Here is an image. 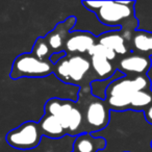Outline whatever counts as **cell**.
I'll return each instance as SVG.
<instances>
[{
	"label": "cell",
	"mask_w": 152,
	"mask_h": 152,
	"mask_svg": "<svg viewBox=\"0 0 152 152\" xmlns=\"http://www.w3.org/2000/svg\"><path fill=\"white\" fill-rule=\"evenodd\" d=\"M131 52L144 55V56H152V32L147 30H139L133 34L130 40Z\"/></svg>",
	"instance_id": "14"
},
{
	"label": "cell",
	"mask_w": 152,
	"mask_h": 152,
	"mask_svg": "<svg viewBox=\"0 0 152 152\" xmlns=\"http://www.w3.org/2000/svg\"><path fill=\"white\" fill-rule=\"evenodd\" d=\"M54 73V64L51 61H42L31 52L18 55L12 65L10 77L19 78H41Z\"/></svg>",
	"instance_id": "5"
},
{
	"label": "cell",
	"mask_w": 152,
	"mask_h": 152,
	"mask_svg": "<svg viewBox=\"0 0 152 152\" xmlns=\"http://www.w3.org/2000/svg\"><path fill=\"white\" fill-rule=\"evenodd\" d=\"M144 115H145V119L150 125H152V103L147 110L144 112Z\"/></svg>",
	"instance_id": "19"
},
{
	"label": "cell",
	"mask_w": 152,
	"mask_h": 152,
	"mask_svg": "<svg viewBox=\"0 0 152 152\" xmlns=\"http://www.w3.org/2000/svg\"><path fill=\"white\" fill-rule=\"evenodd\" d=\"M77 104L83 115L85 133L97 132L104 129L110 120V110L104 99L92 93V87L79 89Z\"/></svg>",
	"instance_id": "4"
},
{
	"label": "cell",
	"mask_w": 152,
	"mask_h": 152,
	"mask_svg": "<svg viewBox=\"0 0 152 152\" xmlns=\"http://www.w3.org/2000/svg\"><path fill=\"white\" fill-rule=\"evenodd\" d=\"M54 74L64 83L78 86L79 89L91 88L96 81L88 55L66 54L54 65Z\"/></svg>",
	"instance_id": "3"
},
{
	"label": "cell",
	"mask_w": 152,
	"mask_h": 152,
	"mask_svg": "<svg viewBox=\"0 0 152 152\" xmlns=\"http://www.w3.org/2000/svg\"><path fill=\"white\" fill-rule=\"evenodd\" d=\"M152 103V90L140 91L133 96L131 100L130 110L135 112H145Z\"/></svg>",
	"instance_id": "16"
},
{
	"label": "cell",
	"mask_w": 152,
	"mask_h": 152,
	"mask_svg": "<svg viewBox=\"0 0 152 152\" xmlns=\"http://www.w3.org/2000/svg\"><path fill=\"white\" fill-rule=\"evenodd\" d=\"M77 102L70 99H61V98H50L45 103V114L54 116L61 123L66 131H68L72 116L74 114ZM68 133V132H67Z\"/></svg>",
	"instance_id": "9"
},
{
	"label": "cell",
	"mask_w": 152,
	"mask_h": 152,
	"mask_svg": "<svg viewBox=\"0 0 152 152\" xmlns=\"http://www.w3.org/2000/svg\"><path fill=\"white\" fill-rule=\"evenodd\" d=\"M151 148H152V141H151Z\"/></svg>",
	"instance_id": "20"
},
{
	"label": "cell",
	"mask_w": 152,
	"mask_h": 152,
	"mask_svg": "<svg viewBox=\"0 0 152 152\" xmlns=\"http://www.w3.org/2000/svg\"><path fill=\"white\" fill-rule=\"evenodd\" d=\"M31 53L37 56L38 58L42 59V61H50V57L52 56L53 50L51 49L50 45L48 44L47 40L42 37L38 38L34 42V45L32 47V51Z\"/></svg>",
	"instance_id": "17"
},
{
	"label": "cell",
	"mask_w": 152,
	"mask_h": 152,
	"mask_svg": "<svg viewBox=\"0 0 152 152\" xmlns=\"http://www.w3.org/2000/svg\"><path fill=\"white\" fill-rule=\"evenodd\" d=\"M106 140L101 137H93L91 133H83L76 137L73 143L74 152H99L105 149Z\"/></svg>",
	"instance_id": "13"
},
{
	"label": "cell",
	"mask_w": 152,
	"mask_h": 152,
	"mask_svg": "<svg viewBox=\"0 0 152 152\" xmlns=\"http://www.w3.org/2000/svg\"><path fill=\"white\" fill-rule=\"evenodd\" d=\"M39 126L42 134L50 139H61L68 134L58 119L52 115L45 114L44 117H42V119L39 121Z\"/></svg>",
	"instance_id": "15"
},
{
	"label": "cell",
	"mask_w": 152,
	"mask_h": 152,
	"mask_svg": "<svg viewBox=\"0 0 152 152\" xmlns=\"http://www.w3.org/2000/svg\"><path fill=\"white\" fill-rule=\"evenodd\" d=\"M76 22H77L76 18L74 16H70L66 20L57 23L55 27L45 37L54 53L65 52L66 43L70 34L73 31Z\"/></svg>",
	"instance_id": "10"
},
{
	"label": "cell",
	"mask_w": 152,
	"mask_h": 152,
	"mask_svg": "<svg viewBox=\"0 0 152 152\" xmlns=\"http://www.w3.org/2000/svg\"><path fill=\"white\" fill-rule=\"evenodd\" d=\"M42 137L39 122L26 121L17 128L9 131L5 135V141L15 149L30 150L40 145Z\"/></svg>",
	"instance_id": "6"
},
{
	"label": "cell",
	"mask_w": 152,
	"mask_h": 152,
	"mask_svg": "<svg viewBox=\"0 0 152 152\" xmlns=\"http://www.w3.org/2000/svg\"><path fill=\"white\" fill-rule=\"evenodd\" d=\"M124 152H129V151H124Z\"/></svg>",
	"instance_id": "21"
},
{
	"label": "cell",
	"mask_w": 152,
	"mask_h": 152,
	"mask_svg": "<svg viewBox=\"0 0 152 152\" xmlns=\"http://www.w3.org/2000/svg\"><path fill=\"white\" fill-rule=\"evenodd\" d=\"M98 43L112 49L119 57L131 53L130 45L127 39L121 34L120 30L105 31L98 37Z\"/></svg>",
	"instance_id": "11"
},
{
	"label": "cell",
	"mask_w": 152,
	"mask_h": 152,
	"mask_svg": "<svg viewBox=\"0 0 152 152\" xmlns=\"http://www.w3.org/2000/svg\"><path fill=\"white\" fill-rule=\"evenodd\" d=\"M151 90V79L148 75L120 76L113 79L105 90L106 105L110 110L125 112L130 110L131 100L140 91Z\"/></svg>",
	"instance_id": "2"
},
{
	"label": "cell",
	"mask_w": 152,
	"mask_h": 152,
	"mask_svg": "<svg viewBox=\"0 0 152 152\" xmlns=\"http://www.w3.org/2000/svg\"><path fill=\"white\" fill-rule=\"evenodd\" d=\"M115 65L117 70L125 76H143L147 75L148 71L151 69L152 61L150 57L131 52L118 57Z\"/></svg>",
	"instance_id": "7"
},
{
	"label": "cell",
	"mask_w": 152,
	"mask_h": 152,
	"mask_svg": "<svg viewBox=\"0 0 152 152\" xmlns=\"http://www.w3.org/2000/svg\"><path fill=\"white\" fill-rule=\"evenodd\" d=\"M98 44V38L90 31L73 30L66 43L67 55H88L93 47Z\"/></svg>",
	"instance_id": "8"
},
{
	"label": "cell",
	"mask_w": 152,
	"mask_h": 152,
	"mask_svg": "<svg viewBox=\"0 0 152 152\" xmlns=\"http://www.w3.org/2000/svg\"><path fill=\"white\" fill-rule=\"evenodd\" d=\"M89 57L91 59L92 70H93L96 81H104L107 79H112V77L118 71L114 61H110L103 55L92 54Z\"/></svg>",
	"instance_id": "12"
},
{
	"label": "cell",
	"mask_w": 152,
	"mask_h": 152,
	"mask_svg": "<svg viewBox=\"0 0 152 152\" xmlns=\"http://www.w3.org/2000/svg\"><path fill=\"white\" fill-rule=\"evenodd\" d=\"M66 55V52H57V53H53L52 56L50 57V61H52L53 64H56L57 61H59L64 56Z\"/></svg>",
	"instance_id": "18"
},
{
	"label": "cell",
	"mask_w": 152,
	"mask_h": 152,
	"mask_svg": "<svg viewBox=\"0 0 152 152\" xmlns=\"http://www.w3.org/2000/svg\"><path fill=\"white\" fill-rule=\"evenodd\" d=\"M72 152H74V151H72Z\"/></svg>",
	"instance_id": "22"
},
{
	"label": "cell",
	"mask_w": 152,
	"mask_h": 152,
	"mask_svg": "<svg viewBox=\"0 0 152 152\" xmlns=\"http://www.w3.org/2000/svg\"><path fill=\"white\" fill-rule=\"evenodd\" d=\"M81 4L95 14L102 24L120 30L130 45L139 26L134 12L135 1H83Z\"/></svg>",
	"instance_id": "1"
}]
</instances>
